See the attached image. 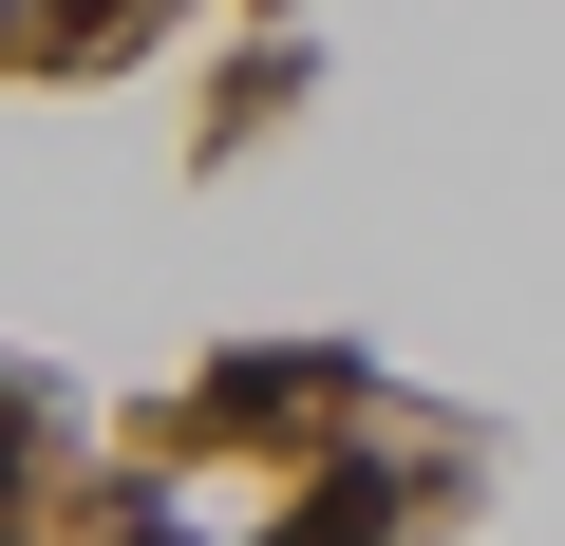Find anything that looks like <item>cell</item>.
Masks as SVG:
<instances>
[{"label":"cell","instance_id":"obj_1","mask_svg":"<svg viewBox=\"0 0 565 546\" xmlns=\"http://www.w3.org/2000/svg\"><path fill=\"white\" fill-rule=\"evenodd\" d=\"M321 396H359L340 340H302V358H226V377H207V415H245V433H264V415H321Z\"/></svg>","mask_w":565,"mask_h":546},{"label":"cell","instance_id":"obj_3","mask_svg":"<svg viewBox=\"0 0 565 546\" xmlns=\"http://www.w3.org/2000/svg\"><path fill=\"white\" fill-rule=\"evenodd\" d=\"M57 20H95V39H132V0H57Z\"/></svg>","mask_w":565,"mask_h":546},{"label":"cell","instance_id":"obj_2","mask_svg":"<svg viewBox=\"0 0 565 546\" xmlns=\"http://www.w3.org/2000/svg\"><path fill=\"white\" fill-rule=\"evenodd\" d=\"M39 471V377H0V490Z\"/></svg>","mask_w":565,"mask_h":546}]
</instances>
